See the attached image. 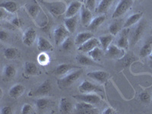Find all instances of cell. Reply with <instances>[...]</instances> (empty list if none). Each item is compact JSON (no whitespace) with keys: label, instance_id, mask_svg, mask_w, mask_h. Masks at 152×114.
I'll list each match as a JSON object with an SVG mask.
<instances>
[{"label":"cell","instance_id":"obj_1","mask_svg":"<svg viewBox=\"0 0 152 114\" xmlns=\"http://www.w3.org/2000/svg\"><path fill=\"white\" fill-rule=\"evenodd\" d=\"M25 9L28 15L35 21V22L40 27L45 26L47 23V16L44 15L41 8L37 2H33L25 5Z\"/></svg>","mask_w":152,"mask_h":114},{"label":"cell","instance_id":"obj_2","mask_svg":"<svg viewBox=\"0 0 152 114\" xmlns=\"http://www.w3.org/2000/svg\"><path fill=\"white\" fill-rule=\"evenodd\" d=\"M43 4L47 8L50 14L55 18H58L63 14H66V12L67 10L66 4L61 1L51 2H43Z\"/></svg>","mask_w":152,"mask_h":114},{"label":"cell","instance_id":"obj_3","mask_svg":"<svg viewBox=\"0 0 152 114\" xmlns=\"http://www.w3.org/2000/svg\"><path fill=\"white\" fill-rule=\"evenodd\" d=\"M81 74H82L81 69H76L75 71L71 72L66 75H65L63 78L58 80L57 84L60 88H68V87L71 86L72 84H74L81 77Z\"/></svg>","mask_w":152,"mask_h":114},{"label":"cell","instance_id":"obj_4","mask_svg":"<svg viewBox=\"0 0 152 114\" xmlns=\"http://www.w3.org/2000/svg\"><path fill=\"white\" fill-rule=\"evenodd\" d=\"M133 0H120L116 6L112 15L113 18H118L129 10L132 6Z\"/></svg>","mask_w":152,"mask_h":114},{"label":"cell","instance_id":"obj_5","mask_svg":"<svg viewBox=\"0 0 152 114\" xmlns=\"http://www.w3.org/2000/svg\"><path fill=\"white\" fill-rule=\"evenodd\" d=\"M70 33L69 32L65 26H58L55 30H54L53 35H54V40L56 45H61L66 38L69 37Z\"/></svg>","mask_w":152,"mask_h":114},{"label":"cell","instance_id":"obj_6","mask_svg":"<svg viewBox=\"0 0 152 114\" xmlns=\"http://www.w3.org/2000/svg\"><path fill=\"white\" fill-rule=\"evenodd\" d=\"M75 99L83 102L88 103L91 104H97L101 102V97L97 95V94L94 93H87V94H78L74 96Z\"/></svg>","mask_w":152,"mask_h":114},{"label":"cell","instance_id":"obj_7","mask_svg":"<svg viewBox=\"0 0 152 114\" xmlns=\"http://www.w3.org/2000/svg\"><path fill=\"white\" fill-rule=\"evenodd\" d=\"M78 90L81 94L87 93H96V92H102L103 90L98 85L91 83L88 81H84L81 82L78 87Z\"/></svg>","mask_w":152,"mask_h":114},{"label":"cell","instance_id":"obj_8","mask_svg":"<svg viewBox=\"0 0 152 114\" xmlns=\"http://www.w3.org/2000/svg\"><path fill=\"white\" fill-rule=\"evenodd\" d=\"M106 51H107V55L113 59H122L125 55L124 49L120 48L117 45H113V44H110Z\"/></svg>","mask_w":152,"mask_h":114},{"label":"cell","instance_id":"obj_9","mask_svg":"<svg viewBox=\"0 0 152 114\" xmlns=\"http://www.w3.org/2000/svg\"><path fill=\"white\" fill-rule=\"evenodd\" d=\"M145 28V24L144 21L140 22V24H138V26L135 28V31H133V33L131 35V40H130V44L132 47L135 46L137 42L140 40L142 34L144 33V30Z\"/></svg>","mask_w":152,"mask_h":114},{"label":"cell","instance_id":"obj_10","mask_svg":"<svg viewBox=\"0 0 152 114\" xmlns=\"http://www.w3.org/2000/svg\"><path fill=\"white\" fill-rule=\"evenodd\" d=\"M37 38V32L34 28H28L25 31L22 36V41L24 45L31 47Z\"/></svg>","mask_w":152,"mask_h":114},{"label":"cell","instance_id":"obj_11","mask_svg":"<svg viewBox=\"0 0 152 114\" xmlns=\"http://www.w3.org/2000/svg\"><path fill=\"white\" fill-rule=\"evenodd\" d=\"M100 45V44L99 40H97L96 38L92 37L91 39H90V40H88V41L85 42V43H84L82 45L79 46L78 48V50L81 53H88L90 52L91 50L99 47Z\"/></svg>","mask_w":152,"mask_h":114},{"label":"cell","instance_id":"obj_12","mask_svg":"<svg viewBox=\"0 0 152 114\" xmlns=\"http://www.w3.org/2000/svg\"><path fill=\"white\" fill-rule=\"evenodd\" d=\"M87 76L89 78H92V79L95 80L96 81L99 82L100 84H104L106 83V81H107V78L109 77L108 73L104 71H94L88 72L87 74Z\"/></svg>","mask_w":152,"mask_h":114},{"label":"cell","instance_id":"obj_13","mask_svg":"<svg viewBox=\"0 0 152 114\" xmlns=\"http://www.w3.org/2000/svg\"><path fill=\"white\" fill-rule=\"evenodd\" d=\"M80 15H81V24L84 26L88 27L91 21H92V17H93L91 11L88 9L85 5H82L80 10Z\"/></svg>","mask_w":152,"mask_h":114},{"label":"cell","instance_id":"obj_14","mask_svg":"<svg viewBox=\"0 0 152 114\" xmlns=\"http://www.w3.org/2000/svg\"><path fill=\"white\" fill-rule=\"evenodd\" d=\"M51 89H52L51 82L49 80H46L41 85H39V87L33 92L32 94L34 96H43L50 93Z\"/></svg>","mask_w":152,"mask_h":114},{"label":"cell","instance_id":"obj_15","mask_svg":"<svg viewBox=\"0 0 152 114\" xmlns=\"http://www.w3.org/2000/svg\"><path fill=\"white\" fill-rule=\"evenodd\" d=\"M82 6V4L79 1H74L68 5L67 10L66 12V18H71L73 16H75L76 14L81 10V8Z\"/></svg>","mask_w":152,"mask_h":114},{"label":"cell","instance_id":"obj_16","mask_svg":"<svg viewBox=\"0 0 152 114\" xmlns=\"http://www.w3.org/2000/svg\"><path fill=\"white\" fill-rule=\"evenodd\" d=\"M37 49L40 52L48 53L53 50V47L46 38L40 37L37 40Z\"/></svg>","mask_w":152,"mask_h":114},{"label":"cell","instance_id":"obj_17","mask_svg":"<svg viewBox=\"0 0 152 114\" xmlns=\"http://www.w3.org/2000/svg\"><path fill=\"white\" fill-rule=\"evenodd\" d=\"M75 110L78 111V113L88 114V113H94V108L93 107V104H88L86 102L78 103L75 105Z\"/></svg>","mask_w":152,"mask_h":114},{"label":"cell","instance_id":"obj_18","mask_svg":"<svg viewBox=\"0 0 152 114\" xmlns=\"http://www.w3.org/2000/svg\"><path fill=\"white\" fill-rule=\"evenodd\" d=\"M142 16H143V12H138V13H135V14L130 15L125 21L124 24H123V28H129V27L138 23L141 20Z\"/></svg>","mask_w":152,"mask_h":114},{"label":"cell","instance_id":"obj_19","mask_svg":"<svg viewBox=\"0 0 152 114\" xmlns=\"http://www.w3.org/2000/svg\"><path fill=\"white\" fill-rule=\"evenodd\" d=\"M77 23H78V18L76 15L71 18H66L64 20V26L69 31V33L73 34L77 28Z\"/></svg>","mask_w":152,"mask_h":114},{"label":"cell","instance_id":"obj_20","mask_svg":"<svg viewBox=\"0 0 152 114\" xmlns=\"http://www.w3.org/2000/svg\"><path fill=\"white\" fill-rule=\"evenodd\" d=\"M24 91H25V88L21 84H16L10 88L9 94L11 97L16 99L21 97Z\"/></svg>","mask_w":152,"mask_h":114},{"label":"cell","instance_id":"obj_21","mask_svg":"<svg viewBox=\"0 0 152 114\" xmlns=\"http://www.w3.org/2000/svg\"><path fill=\"white\" fill-rule=\"evenodd\" d=\"M129 28H126L122 31V34L117 40V46L120 48L124 50L129 47V40H128V34Z\"/></svg>","mask_w":152,"mask_h":114},{"label":"cell","instance_id":"obj_22","mask_svg":"<svg viewBox=\"0 0 152 114\" xmlns=\"http://www.w3.org/2000/svg\"><path fill=\"white\" fill-rule=\"evenodd\" d=\"M93 36V34H91V32H81V33L78 34L77 36L75 37V43L79 47V46L82 45L84 43L88 41V40L91 39Z\"/></svg>","mask_w":152,"mask_h":114},{"label":"cell","instance_id":"obj_23","mask_svg":"<svg viewBox=\"0 0 152 114\" xmlns=\"http://www.w3.org/2000/svg\"><path fill=\"white\" fill-rule=\"evenodd\" d=\"M73 69H77V67L70 64L63 63V64L59 65L54 70V74L57 75H64L69 73Z\"/></svg>","mask_w":152,"mask_h":114},{"label":"cell","instance_id":"obj_24","mask_svg":"<svg viewBox=\"0 0 152 114\" xmlns=\"http://www.w3.org/2000/svg\"><path fill=\"white\" fill-rule=\"evenodd\" d=\"M0 8L7 12L8 13L13 14L18 10V5L14 1H5L1 2Z\"/></svg>","mask_w":152,"mask_h":114},{"label":"cell","instance_id":"obj_25","mask_svg":"<svg viewBox=\"0 0 152 114\" xmlns=\"http://www.w3.org/2000/svg\"><path fill=\"white\" fill-rule=\"evenodd\" d=\"M24 71L27 75H36L38 73V69L34 62H26L24 65Z\"/></svg>","mask_w":152,"mask_h":114},{"label":"cell","instance_id":"obj_26","mask_svg":"<svg viewBox=\"0 0 152 114\" xmlns=\"http://www.w3.org/2000/svg\"><path fill=\"white\" fill-rule=\"evenodd\" d=\"M59 110L62 113H69L72 110V104L69 99L66 98V97H62L60 100Z\"/></svg>","mask_w":152,"mask_h":114},{"label":"cell","instance_id":"obj_27","mask_svg":"<svg viewBox=\"0 0 152 114\" xmlns=\"http://www.w3.org/2000/svg\"><path fill=\"white\" fill-rule=\"evenodd\" d=\"M152 53V39L148 40L147 42H145V43L142 47L139 52V55L142 58L147 57L151 56Z\"/></svg>","mask_w":152,"mask_h":114},{"label":"cell","instance_id":"obj_28","mask_svg":"<svg viewBox=\"0 0 152 114\" xmlns=\"http://www.w3.org/2000/svg\"><path fill=\"white\" fill-rule=\"evenodd\" d=\"M105 20H106V15H100L92 19V21H91L90 24L88 25V29L92 30V31L96 30L104 22Z\"/></svg>","mask_w":152,"mask_h":114},{"label":"cell","instance_id":"obj_29","mask_svg":"<svg viewBox=\"0 0 152 114\" xmlns=\"http://www.w3.org/2000/svg\"><path fill=\"white\" fill-rule=\"evenodd\" d=\"M113 37L112 34L108 35H103L99 37V41H100V46L102 47L103 50H107V48L110 47V45L112 43L113 40Z\"/></svg>","mask_w":152,"mask_h":114},{"label":"cell","instance_id":"obj_30","mask_svg":"<svg viewBox=\"0 0 152 114\" xmlns=\"http://www.w3.org/2000/svg\"><path fill=\"white\" fill-rule=\"evenodd\" d=\"M113 0H101L97 8L95 9V12L97 14H104V12L109 9L110 5L112 3Z\"/></svg>","mask_w":152,"mask_h":114},{"label":"cell","instance_id":"obj_31","mask_svg":"<svg viewBox=\"0 0 152 114\" xmlns=\"http://www.w3.org/2000/svg\"><path fill=\"white\" fill-rule=\"evenodd\" d=\"M76 60L78 61L81 66H94L96 65L95 61H94L91 57L86 56L84 55H78L76 56Z\"/></svg>","mask_w":152,"mask_h":114},{"label":"cell","instance_id":"obj_32","mask_svg":"<svg viewBox=\"0 0 152 114\" xmlns=\"http://www.w3.org/2000/svg\"><path fill=\"white\" fill-rule=\"evenodd\" d=\"M15 74H16V69L14 66L9 64V65H6V66H5V68H4V71H3V75L4 77H5V78L11 79V78H14Z\"/></svg>","mask_w":152,"mask_h":114},{"label":"cell","instance_id":"obj_33","mask_svg":"<svg viewBox=\"0 0 152 114\" xmlns=\"http://www.w3.org/2000/svg\"><path fill=\"white\" fill-rule=\"evenodd\" d=\"M88 53L89 55V57H91L94 61L97 62V61L100 60V58L102 57L103 51L101 49H100V47H97L94 50H91L90 52H88Z\"/></svg>","mask_w":152,"mask_h":114},{"label":"cell","instance_id":"obj_34","mask_svg":"<svg viewBox=\"0 0 152 114\" xmlns=\"http://www.w3.org/2000/svg\"><path fill=\"white\" fill-rule=\"evenodd\" d=\"M18 50L15 47H8L4 50V56L8 59H14L18 56Z\"/></svg>","mask_w":152,"mask_h":114},{"label":"cell","instance_id":"obj_35","mask_svg":"<svg viewBox=\"0 0 152 114\" xmlns=\"http://www.w3.org/2000/svg\"><path fill=\"white\" fill-rule=\"evenodd\" d=\"M49 100L47 98H39L36 100V106L37 108L39 110H43L44 109H46L49 104Z\"/></svg>","mask_w":152,"mask_h":114},{"label":"cell","instance_id":"obj_36","mask_svg":"<svg viewBox=\"0 0 152 114\" xmlns=\"http://www.w3.org/2000/svg\"><path fill=\"white\" fill-rule=\"evenodd\" d=\"M37 61L41 66H46L50 62V56L45 52H41V53L38 56Z\"/></svg>","mask_w":152,"mask_h":114},{"label":"cell","instance_id":"obj_37","mask_svg":"<svg viewBox=\"0 0 152 114\" xmlns=\"http://www.w3.org/2000/svg\"><path fill=\"white\" fill-rule=\"evenodd\" d=\"M120 31V25L119 22H113L109 26V31L113 36H116Z\"/></svg>","mask_w":152,"mask_h":114},{"label":"cell","instance_id":"obj_38","mask_svg":"<svg viewBox=\"0 0 152 114\" xmlns=\"http://www.w3.org/2000/svg\"><path fill=\"white\" fill-rule=\"evenodd\" d=\"M73 46V41L70 37L66 38L64 42L62 43V49L64 50H70L72 48Z\"/></svg>","mask_w":152,"mask_h":114},{"label":"cell","instance_id":"obj_39","mask_svg":"<svg viewBox=\"0 0 152 114\" xmlns=\"http://www.w3.org/2000/svg\"><path fill=\"white\" fill-rule=\"evenodd\" d=\"M11 24L13 27L16 28H21L23 25V20L21 18L15 17L11 21Z\"/></svg>","mask_w":152,"mask_h":114},{"label":"cell","instance_id":"obj_40","mask_svg":"<svg viewBox=\"0 0 152 114\" xmlns=\"http://www.w3.org/2000/svg\"><path fill=\"white\" fill-rule=\"evenodd\" d=\"M139 98L141 101L145 104H148L151 101V96L148 92H142L139 94Z\"/></svg>","mask_w":152,"mask_h":114},{"label":"cell","instance_id":"obj_41","mask_svg":"<svg viewBox=\"0 0 152 114\" xmlns=\"http://www.w3.org/2000/svg\"><path fill=\"white\" fill-rule=\"evenodd\" d=\"M34 109L33 107H31L30 104H24L22 107V109H21V113L22 114H31L34 113Z\"/></svg>","mask_w":152,"mask_h":114},{"label":"cell","instance_id":"obj_42","mask_svg":"<svg viewBox=\"0 0 152 114\" xmlns=\"http://www.w3.org/2000/svg\"><path fill=\"white\" fill-rule=\"evenodd\" d=\"M85 5L92 12L96 9V0H85Z\"/></svg>","mask_w":152,"mask_h":114},{"label":"cell","instance_id":"obj_43","mask_svg":"<svg viewBox=\"0 0 152 114\" xmlns=\"http://www.w3.org/2000/svg\"><path fill=\"white\" fill-rule=\"evenodd\" d=\"M12 113V107L9 106H6V107H2L1 110V114H11Z\"/></svg>","mask_w":152,"mask_h":114},{"label":"cell","instance_id":"obj_44","mask_svg":"<svg viewBox=\"0 0 152 114\" xmlns=\"http://www.w3.org/2000/svg\"><path fill=\"white\" fill-rule=\"evenodd\" d=\"M9 37V34L6 31H5L4 30H2V31H0V40H2V41H5Z\"/></svg>","mask_w":152,"mask_h":114},{"label":"cell","instance_id":"obj_45","mask_svg":"<svg viewBox=\"0 0 152 114\" xmlns=\"http://www.w3.org/2000/svg\"><path fill=\"white\" fill-rule=\"evenodd\" d=\"M116 113V110H115L113 108L109 107H107V108H106V109L103 111L102 113L103 114H115Z\"/></svg>","mask_w":152,"mask_h":114}]
</instances>
